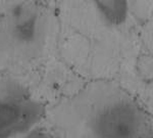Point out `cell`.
I'll return each instance as SVG.
<instances>
[{
  "label": "cell",
  "instance_id": "obj_1",
  "mask_svg": "<svg viewBox=\"0 0 153 138\" xmlns=\"http://www.w3.org/2000/svg\"><path fill=\"white\" fill-rule=\"evenodd\" d=\"M54 138H147L149 121L137 102L120 91L93 87L46 113Z\"/></svg>",
  "mask_w": 153,
  "mask_h": 138
},
{
  "label": "cell",
  "instance_id": "obj_2",
  "mask_svg": "<svg viewBox=\"0 0 153 138\" xmlns=\"http://www.w3.org/2000/svg\"><path fill=\"white\" fill-rule=\"evenodd\" d=\"M55 18L47 3L0 2V73L35 76L52 48Z\"/></svg>",
  "mask_w": 153,
  "mask_h": 138
},
{
  "label": "cell",
  "instance_id": "obj_3",
  "mask_svg": "<svg viewBox=\"0 0 153 138\" xmlns=\"http://www.w3.org/2000/svg\"><path fill=\"white\" fill-rule=\"evenodd\" d=\"M35 76L0 73V138H25L45 120L47 107Z\"/></svg>",
  "mask_w": 153,
  "mask_h": 138
},
{
  "label": "cell",
  "instance_id": "obj_4",
  "mask_svg": "<svg viewBox=\"0 0 153 138\" xmlns=\"http://www.w3.org/2000/svg\"><path fill=\"white\" fill-rule=\"evenodd\" d=\"M99 22L107 28H118L129 18V3L125 1H94L90 3Z\"/></svg>",
  "mask_w": 153,
  "mask_h": 138
}]
</instances>
